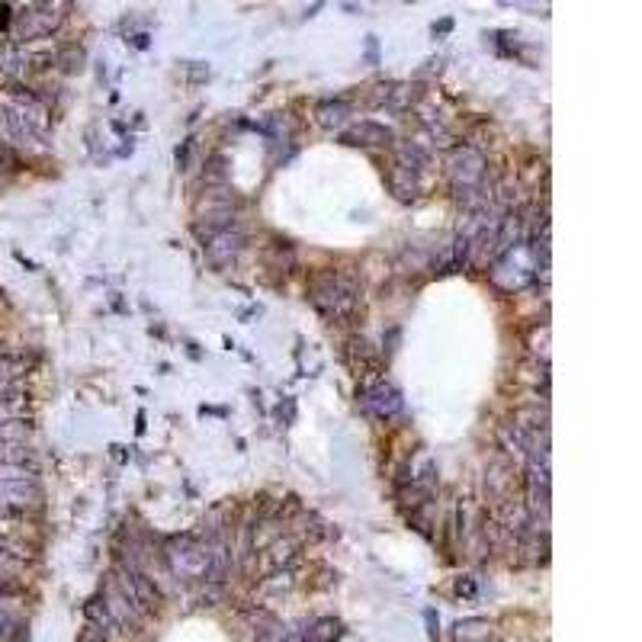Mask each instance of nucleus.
Listing matches in <instances>:
<instances>
[{
	"label": "nucleus",
	"instance_id": "f257e3e1",
	"mask_svg": "<svg viewBox=\"0 0 642 642\" xmlns=\"http://www.w3.org/2000/svg\"><path fill=\"white\" fill-rule=\"evenodd\" d=\"M42 498L39 469L23 440H0V511L26 514Z\"/></svg>",
	"mask_w": 642,
	"mask_h": 642
},
{
	"label": "nucleus",
	"instance_id": "f03ea898",
	"mask_svg": "<svg viewBox=\"0 0 642 642\" xmlns=\"http://www.w3.org/2000/svg\"><path fill=\"white\" fill-rule=\"evenodd\" d=\"M49 129V106L33 90L13 87L0 97V145L17 148L39 142Z\"/></svg>",
	"mask_w": 642,
	"mask_h": 642
},
{
	"label": "nucleus",
	"instance_id": "7ed1b4c3",
	"mask_svg": "<svg viewBox=\"0 0 642 642\" xmlns=\"http://www.w3.org/2000/svg\"><path fill=\"white\" fill-rule=\"evenodd\" d=\"M447 180H450L456 203H463L469 212L492 203V190H488V161L479 148H472V145L453 148L447 158Z\"/></svg>",
	"mask_w": 642,
	"mask_h": 642
},
{
	"label": "nucleus",
	"instance_id": "20e7f679",
	"mask_svg": "<svg viewBox=\"0 0 642 642\" xmlns=\"http://www.w3.org/2000/svg\"><path fill=\"white\" fill-rule=\"evenodd\" d=\"M309 296L315 309L338 325H347L360 309V286L344 270H321L309 286Z\"/></svg>",
	"mask_w": 642,
	"mask_h": 642
},
{
	"label": "nucleus",
	"instance_id": "39448f33",
	"mask_svg": "<svg viewBox=\"0 0 642 642\" xmlns=\"http://www.w3.org/2000/svg\"><path fill=\"white\" fill-rule=\"evenodd\" d=\"M209 559H212V543L203 533H180L171 537L164 546V562L177 582H206L209 575Z\"/></svg>",
	"mask_w": 642,
	"mask_h": 642
},
{
	"label": "nucleus",
	"instance_id": "423d86ee",
	"mask_svg": "<svg viewBox=\"0 0 642 642\" xmlns=\"http://www.w3.org/2000/svg\"><path fill=\"white\" fill-rule=\"evenodd\" d=\"M488 280H492L501 293H521L524 286L537 280V261H533L530 254V244L521 241L504 254H498L495 261L488 264Z\"/></svg>",
	"mask_w": 642,
	"mask_h": 642
},
{
	"label": "nucleus",
	"instance_id": "0eeeda50",
	"mask_svg": "<svg viewBox=\"0 0 642 642\" xmlns=\"http://www.w3.org/2000/svg\"><path fill=\"white\" fill-rule=\"evenodd\" d=\"M68 4H26L20 7V13H13V36H17V45L36 42V39H49L55 29L65 20Z\"/></svg>",
	"mask_w": 642,
	"mask_h": 642
},
{
	"label": "nucleus",
	"instance_id": "6e6552de",
	"mask_svg": "<svg viewBox=\"0 0 642 642\" xmlns=\"http://www.w3.org/2000/svg\"><path fill=\"white\" fill-rule=\"evenodd\" d=\"M200 241H203V251H206L212 267L235 264L244 251V232L238 228V222L222 225V228H216V232H206V235H200Z\"/></svg>",
	"mask_w": 642,
	"mask_h": 642
},
{
	"label": "nucleus",
	"instance_id": "1a4fd4ad",
	"mask_svg": "<svg viewBox=\"0 0 642 642\" xmlns=\"http://www.w3.org/2000/svg\"><path fill=\"white\" fill-rule=\"evenodd\" d=\"M360 405H363L366 415H373L379 421H389V418H395L405 408L402 392L395 389L392 382H386V379H376V382H370V386H363Z\"/></svg>",
	"mask_w": 642,
	"mask_h": 642
},
{
	"label": "nucleus",
	"instance_id": "9d476101",
	"mask_svg": "<svg viewBox=\"0 0 642 642\" xmlns=\"http://www.w3.org/2000/svg\"><path fill=\"white\" fill-rule=\"evenodd\" d=\"M26 360L20 350L0 344V405H17L23 399Z\"/></svg>",
	"mask_w": 642,
	"mask_h": 642
},
{
	"label": "nucleus",
	"instance_id": "9b49d317",
	"mask_svg": "<svg viewBox=\"0 0 642 642\" xmlns=\"http://www.w3.org/2000/svg\"><path fill=\"white\" fill-rule=\"evenodd\" d=\"M29 68H33V55L26 52V45L0 42V81H20Z\"/></svg>",
	"mask_w": 642,
	"mask_h": 642
},
{
	"label": "nucleus",
	"instance_id": "f8f14e48",
	"mask_svg": "<svg viewBox=\"0 0 642 642\" xmlns=\"http://www.w3.org/2000/svg\"><path fill=\"white\" fill-rule=\"evenodd\" d=\"M344 142L360 145V148H386V145H392V129L379 126V122H373V119H363L354 129L344 132Z\"/></svg>",
	"mask_w": 642,
	"mask_h": 642
},
{
	"label": "nucleus",
	"instance_id": "ddd939ff",
	"mask_svg": "<svg viewBox=\"0 0 642 642\" xmlns=\"http://www.w3.org/2000/svg\"><path fill=\"white\" fill-rule=\"evenodd\" d=\"M315 119L321 129H341L350 119V103L347 100H325L315 106Z\"/></svg>",
	"mask_w": 642,
	"mask_h": 642
},
{
	"label": "nucleus",
	"instance_id": "4468645a",
	"mask_svg": "<svg viewBox=\"0 0 642 642\" xmlns=\"http://www.w3.org/2000/svg\"><path fill=\"white\" fill-rule=\"evenodd\" d=\"M248 623H251V630H254L257 642H273V639L283 636V623H280L277 617H273L270 610H251Z\"/></svg>",
	"mask_w": 642,
	"mask_h": 642
},
{
	"label": "nucleus",
	"instance_id": "2eb2a0df",
	"mask_svg": "<svg viewBox=\"0 0 642 642\" xmlns=\"http://www.w3.org/2000/svg\"><path fill=\"white\" fill-rule=\"evenodd\" d=\"M347 357H350V366L357 370V376H366V370H379V357L373 354V347L366 341H350Z\"/></svg>",
	"mask_w": 642,
	"mask_h": 642
},
{
	"label": "nucleus",
	"instance_id": "dca6fc26",
	"mask_svg": "<svg viewBox=\"0 0 642 642\" xmlns=\"http://www.w3.org/2000/svg\"><path fill=\"white\" fill-rule=\"evenodd\" d=\"M341 623L334 617H321L315 623H305V642H338Z\"/></svg>",
	"mask_w": 642,
	"mask_h": 642
},
{
	"label": "nucleus",
	"instance_id": "f3484780",
	"mask_svg": "<svg viewBox=\"0 0 642 642\" xmlns=\"http://www.w3.org/2000/svg\"><path fill=\"white\" fill-rule=\"evenodd\" d=\"M527 347H530V354L537 363H549V325H537L530 331V338H527Z\"/></svg>",
	"mask_w": 642,
	"mask_h": 642
},
{
	"label": "nucleus",
	"instance_id": "a211bd4d",
	"mask_svg": "<svg viewBox=\"0 0 642 642\" xmlns=\"http://www.w3.org/2000/svg\"><path fill=\"white\" fill-rule=\"evenodd\" d=\"M456 630H460V639H479L488 636V620H463Z\"/></svg>",
	"mask_w": 642,
	"mask_h": 642
},
{
	"label": "nucleus",
	"instance_id": "6ab92c4d",
	"mask_svg": "<svg viewBox=\"0 0 642 642\" xmlns=\"http://www.w3.org/2000/svg\"><path fill=\"white\" fill-rule=\"evenodd\" d=\"M277 642H305V623L293 626V630H283V636Z\"/></svg>",
	"mask_w": 642,
	"mask_h": 642
},
{
	"label": "nucleus",
	"instance_id": "aec40b11",
	"mask_svg": "<svg viewBox=\"0 0 642 642\" xmlns=\"http://www.w3.org/2000/svg\"><path fill=\"white\" fill-rule=\"evenodd\" d=\"M456 594H466V598H472V594H476V585H472V578H460V582H456Z\"/></svg>",
	"mask_w": 642,
	"mask_h": 642
}]
</instances>
